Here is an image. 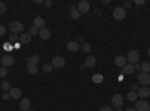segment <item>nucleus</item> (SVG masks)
Returning <instances> with one entry per match:
<instances>
[{"label": "nucleus", "mask_w": 150, "mask_h": 111, "mask_svg": "<svg viewBox=\"0 0 150 111\" xmlns=\"http://www.w3.org/2000/svg\"><path fill=\"white\" fill-rule=\"evenodd\" d=\"M126 60H128V63L129 65H135V63H138V60H140V53L137 51V50H131L126 56Z\"/></svg>", "instance_id": "nucleus-1"}, {"label": "nucleus", "mask_w": 150, "mask_h": 111, "mask_svg": "<svg viewBox=\"0 0 150 111\" xmlns=\"http://www.w3.org/2000/svg\"><path fill=\"white\" fill-rule=\"evenodd\" d=\"M9 29L12 30V33L18 35V33H23V32H24V24H23L21 21H12V23L9 24Z\"/></svg>", "instance_id": "nucleus-2"}, {"label": "nucleus", "mask_w": 150, "mask_h": 111, "mask_svg": "<svg viewBox=\"0 0 150 111\" xmlns=\"http://www.w3.org/2000/svg\"><path fill=\"white\" fill-rule=\"evenodd\" d=\"M112 17H114L116 20H123L125 17H126V9H125L123 6L114 8V11H112Z\"/></svg>", "instance_id": "nucleus-3"}, {"label": "nucleus", "mask_w": 150, "mask_h": 111, "mask_svg": "<svg viewBox=\"0 0 150 111\" xmlns=\"http://www.w3.org/2000/svg\"><path fill=\"white\" fill-rule=\"evenodd\" d=\"M138 83L143 86V87H149V86H150V74L140 72L138 74Z\"/></svg>", "instance_id": "nucleus-4"}, {"label": "nucleus", "mask_w": 150, "mask_h": 111, "mask_svg": "<svg viewBox=\"0 0 150 111\" xmlns=\"http://www.w3.org/2000/svg\"><path fill=\"white\" fill-rule=\"evenodd\" d=\"M135 110L137 111H150V105L146 99H141V101L135 102Z\"/></svg>", "instance_id": "nucleus-5"}, {"label": "nucleus", "mask_w": 150, "mask_h": 111, "mask_svg": "<svg viewBox=\"0 0 150 111\" xmlns=\"http://www.w3.org/2000/svg\"><path fill=\"white\" fill-rule=\"evenodd\" d=\"M51 65H53V68H56V69L63 68V66H65V59L62 57V56H56V57L51 59Z\"/></svg>", "instance_id": "nucleus-6"}, {"label": "nucleus", "mask_w": 150, "mask_h": 111, "mask_svg": "<svg viewBox=\"0 0 150 111\" xmlns=\"http://www.w3.org/2000/svg\"><path fill=\"white\" fill-rule=\"evenodd\" d=\"M111 105L114 108H122L123 107V96L122 95H114L111 99Z\"/></svg>", "instance_id": "nucleus-7"}, {"label": "nucleus", "mask_w": 150, "mask_h": 111, "mask_svg": "<svg viewBox=\"0 0 150 111\" xmlns=\"http://www.w3.org/2000/svg\"><path fill=\"white\" fill-rule=\"evenodd\" d=\"M77 9H78L80 14H87V12L90 11V3H89V2H86V0H83V2L78 3Z\"/></svg>", "instance_id": "nucleus-8"}, {"label": "nucleus", "mask_w": 150, "mask_h": 111, "mask_svg": "<svg viewBox=\"0 0 150 111\" xmlns=\"http://www.w3.org/2000/svg\"><path fill=\"white\" fill-rule=\"evenodd\" d=\"M66 48H68L71 53H77L78 50H81V45L78 44V41H69L68 45H66Z\"/></svg>", "instance_id": "nucleus-9"}, {"label": "nucleus", "mask_w": 150, "mask_h": 111, "mask_svg": "<svg viewBox=\"0 0 150 111\" xmlns=\"http://www.w3.org/2000/svg\"><path fill=\"white\" fill-rule=\"evenodd\" d=\"M18 42L26 45V44H30L32 42V36L29 33H21V36H18Z\"/></svg>", "instance_id": "nucleus-10"}, {"label": "nucleus", "mask_w": 150, "mask_h": 111, "mask_svg": "<svg viewBox=\"0 0 150 111\" xmlns=\"http://www.w3.org/2000/svg\"><path fill=\"white\" fill-rule=\"evenodd\" d=\"M30 105H32V102H30V99H27V98H23V99L20 101L21 111H29L30 110Z\"/></svg>", "instance_id": "nucleus-11"}, {"label": "nucleus", "mask_w": 150, "mask_h": 111, "mask_svg": "<svg viewBox=\"0 0 150 111\" xmlns=\"http://www.w3.org/2000/svg\"><path fill=\"white\" fill-rule=\"evenodd\" d=\"M114 65L119 66V68H123L125 65H128V60H126V57H125V56H117L114 59Z\"/></svg>", "instance_id": "nucleus-12"}, {"label": "nucleus", "mask_w": 150, "mask_h": 111, "mask_svg": "<svg viewBox=\"0 0 150 111\" xmlns=\"http://www.w3.org/2000/svg\"><path fill=\"white\" fill-rule=\"evenodd\" d=\"M33 26L35 27H38V29H45V20L42 18V17H36L35 20H33Z\"/></svg>", "instance_id": "nucleus-13"}, {"label": "nucleus", "mask_w": 150, "mask_h": 111, "mask_svg": "<svg viewBox=\"0 0 150 111\" xmlns=\"http://www.w3.org/2000/svg\"><path fill=\"white\" fill-rule=\"evenodd\" d=\"M0 63H2L5 68H8V66H11V65H14V57H12V56H5L2 60H0Z\"/></svg>", "instance_id": "nucleus-14"}, {"label": "nucleus", "mask_w": 150, "mask_h": 111, "mask_svg": "<svg viewBox=\"0 0 150 111\" xmlns=\"http://www.w3.org/2000/svg\"><path fill=\"white\" fill-rule=\"evenodd\" d=\"M137 95H138L140 98H143V99H146V98L150 96V87H141V89H138Z\"/></svg>", "instance_id": "nucleus-15"}, {"label": "nucleus", "mask_w": 150, "mask_h": 111, "mask_svg": "<svg viewBox=\"0 0 150 111\" xmlns=\"http://www.w3.org/2000/svg\"><path fill=\"white\" fill-rule=\"evenodd\" d=\"M9 96L12 98V99H20V98H21V90L18 87H12L9 90Z\"/></svg>", "instance_id": "nucleus-16"}, {"label": "nucleus", "mask_w": 150, "mask_h": 111, "mask_svg": "<svg viewBox=\"0 0 150 111\" xmlns=\"http://www.w3.org/2000/svg\"><path fill=\"white\" fill-rule=\"evenodd\" d=\"M39 38L44 39V41L50 39V38H51V32H50L48 29H41V30H39Z\"/></svg>", "instance_id": "nucleus-17"}, {"label": "nucleus", "mask_w": 150, "mask_h": 111, "mask_svg": "<svg viewBox=\"0 0 150 111\" xmlns=\"http://www.w3.org/2000/svg\"><path fill=\"white\" fill-rule=\"evenodd\" d=\"M95 65H96V59L93 56H89L86 59V62H84V66H87V68H93Z\"/></svg>", "instance_id": "nucleus-18"}, {"label": "nucleus", "mask_w": 150, "mask_h": 111, "mask_svg": "<svg viewBox=\"0 0 150 111\" xmlns=\"http://www.w3.org/2000/svg\"><path fill=\"white\" fill-rule=\"evenodd\" d=\"M80 17H81V14L78 12V9L75 8V6H71V18L72 20H78Z\"/></svg>", "instance_id": "nucleus-19"}, {"label": "nucleus", "mask_w": 150, "mask_h": 111, "mask_svg": "<svg viewBox=\"0 0 150 111\" xmlns=\"http://www.w3.org/2000/svg\"><path fill=\"white\" fill-rule=\"evenodd\" d=\"M27 60H29L27 63H30V65H36V66H38V63H39V60H41V57L38 56V54H33V56H30V57H29Z\"/></svg>", "instance_id": "nucleus-20"}, {"label": "nucleus", "mask_w": 150, "mask_h": 111, "mask_svg": "<svg viewBox=\"0 0 150 111\" xmlns=\"http://www.w3.org/2000/svg\"><path fill=\"white\" fill-rule=\"evenodd\" d=\"M134 71H135L134 65H129V63H128V65H125V66L122 68V72H123V74H126V75H129V74H132Z\"/></svg>", "instance_id": "nucleus-21"}, {"label": "nucleus", "mask_w": 150, "mask_h": 111, "mask_svg": "<svg viewBox=\"0 0 150 111\" xmlns=\"http://www.w3.org/2000/svg\"><path fill=\"white\" fill-rule=\"evenodd\" d=\"M27 72L30 74V75H35V74H38V66H36V65L27 63Z\"/></svg>", "instance_id": "nucleus-22"}, {"label": "nucleus", "mask_w": 150, "mask_h": 111, "mask_svg": "<svg viewBox=\"0 0 150 111\" xmlns=\"http://www.w3.org/2000/svg\"><path fill=\"white\" fill-rule=\"evenodd\" d=\"M138 98V95H137V92H129L128 95H126V99L129 101V102H135V99Z\"/></svg>", "instance_id": "nucleus-23"}, {"label": "nucleus", "mask_w": 150, "mask_h": 111, "mask_svg": "<svg viewBox=\"0 0 150 111\" xmlns=\"http://www.w3.org/2000/svg\"><path fill=\"white\" fill-rule=\"evenodd\" d=\"M141 72L150 74V63H149V62H144V63H141Z\"/></svg>", "instance_id": "nucleus-24"}, {"label": "nucleus", "mask_w": 150, "mask_h": 111, "mask_svg": "<svg viewBox=\"0 0 150 111\" xmlns=\"http://www.w3.org/2000/svg\"><path fill=\"white\" fill-rule=\"evenodd\" d=\"M12 87H11V83L9 81H3L2 83V90H3V93H6V92H9Z\"/></svg>", "instance_id": "nucleus-25"}, {"label": "nucleus", "mask_w": 150, "mask_h": 111, "mask_svg": "<svg viewBox=\"0 0 150 111\" xmlns=\"http://www.w3.org/2000/svg\"><path fill=\"white\" fill-rule=\"evenodd\" d=\"M30 36H36V35H39V29L38 27H35V26H32L30 29H29V32H27Z\"/></svg>", "instance_id": "nucleus-26"}, {"label": "nucleus", "mask_w": 150, "mask_h": 111, "mask_svg": "<svg viewBox=\"0 0 150 111\" xmlns=\"http://www.w3.org/2000/svg\"><path fill=\"white\" fill-rule=\"evenodd\" d=\"M42 71H44V74H50L53 71V65H50V63H45L44 66H42Z\"/></svg>", "instance_id": "nucleus-27"}, {"label": "nucleus", "mask_w": 150, "mask_h": 111, "mask_svg": "<svg viewBox=\"0 0 150 111\" xmlns=\"http://www.w3.org/2000/svg\"><path fill=\"white\" fill-rule=\"evenodd\" d=\"M102 81H104V77L101 74H95L93 75V83H102Z\"/></svg>", "instance_id": "nucleus-28"}, {"label": "nucleus", "mask_w": 150, "mask_h": 111, "mask_svg": "<svg viewBox=\"0 0 150 111\" xmlns=\"http://www.w3.org/2000/svg\"><path fill=\"white\" fill-rule=\"evenodd\" d=\"M81 50H83L84 53H90V51H92V45H90V44H83V45H81Z\"/></svg>", "instance_id": "nucleus-29"}, {"label": "nucleus", "mask_w": 150, "mask_h": 111, "mask_svg": "<svg viewBox=\"0 0 150 111\" xmlns=\"http://www.w3.org/2000/svg\"><path fill=\"white\" fill-rule=\"evenodd\" d=\"M8 75V69L5 66H0V78H5Z\"/></svg>", "instance_id": "nucleus-30"}, {"label": "nucleus", "mask_w": 150, "mask_h": 111, "mask_svg": "<svg viewBox=\"0 0 150 111\" xmlns=\"http://www.w3.org/2000/svg\"><path fill=\"white\" fill-rule=\"evenodd\" d=\"M14 42H18V36H17L15 33H12V35L9 36V44H14Z\"/></svg>", "instance_id": "nucleus-31"}, {"label": "nucleus", "mask_w": 150, "mask_h": 111, "mask_svg": "<svg viewBox=\"0 0 150 111\" xmlns=\"http://www.w3.org/2000/svg\"><path fill=\"white\" fill-rule=\"evenodd\" d=\"M6 12V5L3 2H0V14H5Z\"/></svg>", "instance_id": "nucleus-32"}, {"label": "nucleus", "mask_w": 150, "mask_h": 111, "mask_svg": "<svg viewBox=\"0 0 150 111\" xmlns=\"http://www.w3.org/2000/svg\"><path fill=\"white\" fill-rule=\"evenodd\" d=\"M44 5H45L47 8H51V6H53V2H51V0H45Z\"/></svg>", "instance_id": "nucleus-33"}, {"label": "nucleus", "mask_w": 150, "mask_h": 111, "mask_svg": "<svg viewBox=\"0 0 150 111\" xmlns=\"http://www.w3.org/2000/svg\"><path fill=\"white\" fill-rule=\"evenodd\" d=\"M5 32H6V29L0 24V36H5Z\"/></svg>", "instance_id": "nucleus-34"}, {"label": "nucleus", "mask_w": 150, "mask_h": 111, "mask_svg": "<svg viewBox=\"0 0 150 111\" xmlns=\"http://www.w3.org/2000/svg\"><path fill=\"white\" fill-rule=\"evenodd\" d=\"M99 111H112L111 107H102V108H99Z\"/></svg>", "instance_id": "nucleus-35"}, {"label": "nucleus", "mask_w": 150, "mask_h": 111, "mask_svg": "<svg viewBox=\"0 0 150 111\" xmlns=\"http://www.w3.org/2000/svg\"><path fill=\"white\" fill-rule=\"evenodd\" d=\"M131 92H138V86H137V84H132V87H131Z\"/></svg>", "instance_id": "nucleus-36"}, {"label": "nucleus", "mask_w": 150, "mask_h": 111, "mask_svg": "<svg viewBox=\"0 0 150 111\" xmlns=\"http://www.w3.org/2000/svg\"><path fill=\"white\" fill-rule=\"evenodd\" d=\"M134 68H135L137 71H141V65H140V63H135V65H134Z\"/></svg>", "instance_id": "nucleus-37"}, {"label": "nucleus", "mask_w": 150, "mask_h": 111, "mask_svg": "<svg viewBox=\"0 0 150 111\" xmlns=\"http://www.w3.org/2000/svg\"><path fill=\"white\" fill-rule=\"evenodd\" d=\"M135 5H144V0H135Z\"/></svg>", "instance_id": "nucleus-38"}, {"label": "nucleus", "mask_w": 150, "mask_h": 111, "mask_svg": "<svg viewBox=\"0 0 150 111\" xmlns=\"http://www.w3.org/2000/svg\"><path fill=\"white\" fill-rule=\"evenodd\" d=\"M6 50H8V51H11V50H12V44H9V42L6 44Z\"/></svg>", "instance_id": "nucleus-39"}, {"label": "nucleus", "mask_w": 150, "mask_h": 111, "mask_svg": "<svg viewBox=\"0 0 150 111\" xmlns=\"http://www.w3.org/2000/svg\"><path fill=\"white\" fill-rule=\"evenodd\" d=\"M9 98H11L9 93H3V99H9Z\"/></svg>", "instance_id": "nucleus-40"}, {"label": "nucleus", "mask_w": 150, "mask_h": 111, "mask_svg": "<svg viewBox=\"0 0 150 111\" xmlns=\"http://www.w3.org/2000/svg\"><path fill=\"white\" fill-rule=\"evenodd\" d=\"M125 111H137V110H135V108H126Z\"/></svg>", "instance_id": "nucleus-41"}, {"label": "nucleus", "mask_w": 150, "mask_h": 111, "mask_svg": "<svg viewBox=\"0 0 150 111\" xmlns=\"http://www.w3.org/2000/svg\"><path fill=\"white\" fill-rule=\"evenodd\" d=\"M117 111H123V110H122V108H117Z\"/></svg>", "instance_id": "nucleus-42"}, {"label": "nucleus", "mask_w": 150, "mask_h": 111, "mask_svg": "<svg viewBox=\"0 0 150 111\" xmlns=\"http://www.w3.org/2000/svg\"><path fill=\"white\" fill-rule=\"evenodd\" d=\"M147 53H149V56H150V48H149V51H147Z\"/></svg>", "instance_id": "nucleus-43"}, {"label": "nucleus", "mask_w": 150, "mask_h": 111, "mask_svg": "<svg viewBox=\"0 0 150 111\" xmlns=\"http://www.w3.org/2000/svg\"><path fill=\"white\" fill-rule=\"evenodd\" d=\"M29 111H35V110H29Z\"/></svg>", "instance_id": "nucleus-44"}]
</instances>
